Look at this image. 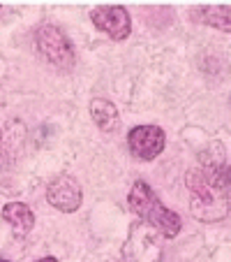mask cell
<instances>
[{
    "instance_id": "obj_1",
    "label": "cell",
    "mask_w": 231,
    "mask_h": 262,
    "mask_svg": "<svg viewBox=\"0 0 231 262\" xmlns=\"http://www.w3.org/2000/svg\"><path fill=\"white\" fill-rule=\"evenodd\" d=\"M185 186L190 190V213L199 223H217L229 216L231 165L222 142H211L201 151V165L187 169Z\"/></svg>"
},
{
    "instance_id": "obj_6",
    "label": "cell",
    "mask_w": 231,
    "mask_h": 262,
    "mask_svg": "<svg viewBox=\"0 0 231 262\" xmlns=\"http://www.w3.org/2000/svg\"><path fill=\"white\" fill-rule=\"evenodd\" d=\"M167 135L160 125H134L127 133V146L134 158L139 160H155L164 151Z\"/></svg>"
},
{
    "instance_id": "obj_5",
    "label": "cell",
    "mask_w": 231,
    "mask_h": 262,
    "mask_svg": "<svg viewBox=\"0 0 231 262\" xmlns=\"http://www.w3.org/2000/svg\"><path fill=\"white\" fill-rule=\"evenodd\" d=\"M90 19L113 42H123L132 33V16L123 5H97L90 10Z\"/></svg>"
},
{
    "instance_id": "obj_7",
    "label": "cell",
    "mask_w": 231,
    "mask_h": 262,
    "mask_svg": "<svg viewBox=\"0 0 231 262\" xmlns=\"http://www.w3.org/2000/svg\"><path fill=\"white\" fill-rule=\"evenodd\" d=\"M81 200H84L81 186L72 174H58L46 186V202L63 213H74L81 207Z\"/></svg>"
},
{
    "instance_id": "obj_12",
    "label": "cell",
    "mask_w": 231,
    "mask_h": 262,
    "mask_svg": "<svg viewBox=\"0 0 231 262\" xmlns=\"http://www.w3.org/2000/svg\"><path fill=\"white\" fill-rule=\"evenodd\" d=\"M35 262H58V260H56L54 255H46V257H40V260H35Z\"/></svg>"
},
{
    "instance_id": "obj_13",
    "label": "cell",
    "mask_w": 231,
    "mask_h": 262,
    "mask_svg": "<svg viewBox=\"0 0 231 262\" xmlns=\"http://www.w3.org/2000/svg\"><path fill=\"white\" fill-rule=\"evenodd\" d=\"M0 262H10V260H5V257H0Z\"/></svg>"
},
{
    "instance_id": "obj_9",
    "label": "cell",
    "mask_w": 231,
    "mask_h": 262,
    "mask_svg": "<svg viewBox=\"0 0 231 262\" xmlns=\"http://www.w3.org/2000/svg\"><path fill=\"white\" fill-rule=\"evenodd\" d=\"M3 221L10 223L16 237H25L35 228V213L23 202H7L3 207Z\"/></svg>"
},
{
    "instance_id": "obj_4",
    "label": "cell",
    "mask_w": 231,
    "mask_h": 262,
    "mask_svg": "<svg viewBox=\"0 0 231 262\" xmlns=\"http://www.w3.org/2000/svg\"><path fill=\"white\" fill-rule=\"evenodd\" d=\"M162 234L143 221H134L130 225L127 239L123 244L125 262H160L164 253Z\"/></svg>"
},
{
    "instance_id": "obj_8",
    "label": "cell",
    "mask_w": 231,
    "mask_h": 262,
    "mask_svg": "<svg viewBox=\"0 0 231 262\" xmlns=\"http://www.w3.org/2000/svg\"><path fill=\"white\" fill-rule=\"evenodd\" d=\"M25 142V125L21 121H7L5 128H0V165H7L19 156Z\"/></svg>"
},
{
    "instance_id": "obj_10",
    "label": "cell",
    "mask_w": 231,
    "mask_h": 262,
    "mask_svg": "<svg viewBox=\"0 0 231 262\" xmlns=\"http://www.w3.org/2000/svg\"><path fill=\"white\" fill-rule=\"evenodd\" d=\"M90 116H93V121L97 123V128L102 130V133L111 135L120 128L118 109H116V104L107 98H93L90 100Z\"/></svg>"
},
{
    "instance_id": "obj_11",
    "label": "cell",
    "mask_w": 231,
    "mask_h": 262,
    "mask_svg": "<svg viewBox=\"0 0 231 262\" xmlns=\"http://www.w3.org/2000/svg\"><path fill=\"white\" fill-rule=\"evenodd\" d=\"M192 14L197 16V19H201V24L211 26V28L231 33V7H226V5H203V7H194Z\"/></svg>"
},
{
    "instance_id": "obj_3",
    "label": "cell",
    "mask_w": 231,
    "mask_h": 262,
    "mask_svg": "<svg viewBox=\"0 0 231 262\" xmlns=\"http://www.w3.org/2000/svg\"><path fill=\"white\" fill-rule=\"evenodd\" d=\"M35 45H37V51H40L42 58L46 63H51L54 68L67 72V70H72L76 65V51H74L72 40L58 26L51 24L40 26L37 33H35Z\"/></svg>"
},
{
    "instance_id": "obj_2",
    "label": "cell",
    "mask_w": 231,
    "mask_h": 262,
    "mask_svg": "<svg viewBox=\"0 0 231 262\" xmlns=\"http://www.w3.org/2000/svg\"><path fill=\"white\" fill-rule=\"evenodd\" d=\"M127 204L143 223H148L150 228H155L164 239L178 237L183 230V218L169 207H164L162 200L155 195V190L148 186L146 181H134L127 195Z\"/></svg>"
}]
</instances>
